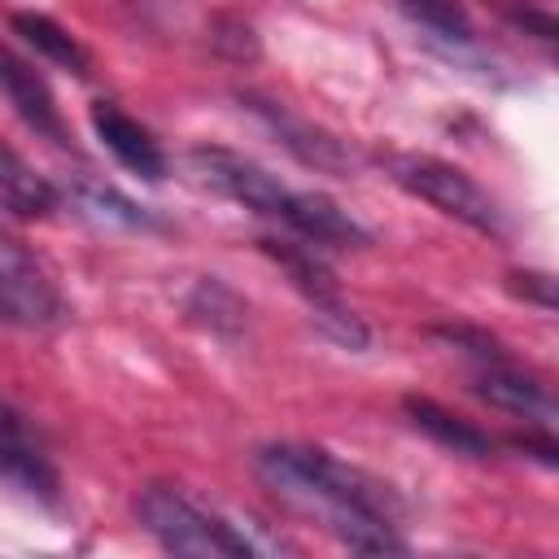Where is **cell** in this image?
I'll use <instances>...</instances> for the list:
<instances>
[{
  "label": "cell",
  "instance_id": "6da1fadb",
  "mask_svg": "<svg viewBox=\"0 0 559 559\" xmlns=\"http://www.w3.org/2000/svg\"><path fill=\"white\" fill-rule=\"evenodd\" d=\"M262 485L323 520V528L362 555H397L406 542L397 537L402 498L371 472L319 450V445H262L253 459Z\"/></svg>",
  "mask_w": 559,
  "mask_h": 559
},
{
  "label": "cell",
  "instance_id": "7a4b0ae2",
  "mask_svg": "<svg viewBox=\"0 0 559 559\" xmlns=\"http://www.w3.org/2000/svg\"><path fill=\"white\" fill-rule=\"evenodd\" d=\"M135 515L148 537H157L162 550L170 555H197V559H240L253 555L258 542L245 537V528L227 524L223 515L197 507L170 485H148L135 498Z\"/></svg>",
  "mask_w": 559,
  "mask_h": 559
},
{
  "label": "cell",
  "instance_id": "3957f363",
  "mask_svg": "<svg viewBox=\"0 0 559 559\" xmlns=\"http://www.w3.org/2000/svg\"><path fill=\"white\" fill-rule=\"evenodd\" d=\"M389 175L397 188H406L411 197L437 205L441 214L467 223L480 236H507V214L502 205L459 166L441 162V157H424V153H397L389 157Z\"/></svg>",
  "mask_w": 559,
  "mask_h": 559
},
{
  "label": "cell",
  "instance_id": "277c9868",
  "mask_svg": "<svg viewBox=\"0 0 559 559\" xmlns=\"http://www.w3.org/2000/svg\"><path fill=\"white\" fill-rule=\"evenodd\" d=\"M188 170L210 192H218V197H227V201H236L253 214H266V218H284L288 197H293V188H284L266 166H258L253 157L231 153V148L201 144V148L188 153Z\"/></svg>",
  "mask_w": 559,
  "mask_h": 559
},
{
  "label": "cell",
  "instance_id": "5b68a950",
  "mask_svg": "<svg viewBox=\"0 0 559 559\" xmlns=\"http://www.w3.org/2000/svg\"><path fill=\"white\" fill-rule=\"evenodd\" d=\"M0 480L13 485V489H22L26 498H35L44 507H57L61 502V476H57V467L48 463V454L35 441L31 424L9 402H0Z\"/></svg>",
  "mask_w": 559,
  "mask_h": 559
},
{
  "label": "cell",
  "instance_id": "8992f818",
  "mask_svg": "<svg viewBox=\"0 0 559 559\" xmlns=\"http://www.w3.org/2000/svg\"><path fill=\"white\" fill-rule=\"evenodd\" d=\"M476 393L498 406V411H511L528 424H537L542 432L555 428V397L546 393V384H537L533 376L515 371L507 358H493V362H480L476 371Z\"/></svg>",
  "mask_w": 559,
  "mask_h": 559
},
{
  "label": "cell",
  "instance_id": "52a82bcc",
  "mask_svg": "<svg viewBox=\"0 0 559 559\" xmlns=\"http://www.w3.org/2000/svg\"><path fill=\"white\" fill-rule=\"evenodd\" d=\"M92 127H96L100 144H105L131 175H140V179H148V183H157V179L166 175V153H162V144H157L135 118H127L114 100H96V105H92Z\"/></svg>",
  "mask_w": 559,
  "mask_h": 559
},
{
  "label": "cell",
  "instance_id": "ba28073f",
  "mask_svg": "<svg viewBox=\"0 0 559 559\" xmlns=\"http://www.w3.org/2000/svg\"><path fill=\"white\" fill-rule=\"evenodd\" d=\"M280 223L293 227L310 245H336V249L371 245V231L349 210H341L332 197H323V192H293Z\"/></svg>",
  "mask_w": 559,
  "mask_h": 559
},
{
  "label": "cell",
  "instance_id": "9c48e42d",
  "mask_svg": "<svg viewBox=\"0 0 559 559\" xmlns=\"http://www.w3.org/2000/svg\"><path fill=\"white\" fill-rule=\"evenodd\" d=\"M0 92L9 96V105L17 109V118L26 127H35L48 140H66V127H61V114H57V100H52L48 83L9 44H0Z\"/></svg>",
  "mask_w": 559,
  "mask_h": 559
},
{
  "label": "cell",
  "instance_id": "30bf717a",
  "mask_svg": "<svg viewBox=\"0 0 559 559\" xmlns=\"http://www.w3.org/2000/svg\"><path fill=\"white\" fill-rule=\"evenodd\" d=\"M249 100V109L284 140V148H293L306 166H319V170H336V175H345L349 166H354V153L336 140V135H328V131H319V127H310V122H301V118H293L288 109H280V105H271V100H258V96H245Z\"/></svg>",
  "mask_w": 559,
  "mask_h": 559
},
{
  "label": "cell",
  "instance_id": "8fae6325",
  "mask_svg": "<svg viewBox=\"0 0 559 559\" xmlns=\"http://www.w3.org/2000/svg\"><path fill=\"white\" fill-rule=\"evenodd\" d=\"M402 406H406L411 424H415L424 437H432L437 445H445V450H454V454H467V459H489V454H493L489 432H480L476 424H467V419H459L454 411L437 406L432 397H406Z\"/></svg>",
  "mask_w": 559,
  "mask_h": 559
},
{
  "label": "cell",
  "instance_id": "7c38bea8",
  "mask_svg": "<svg viewBox=\"0 0 559 559\" xmlns=\"http://www.w3.org/2000/svg\"><path fill=\"white\" fill-rule=\"evenodd\" d=\"M0 205L17 218H44L48 210H57V188L31 170L9 144H0Z\"/></svg>",
  "mask_w": 559,
  "mask_h": 559
},
{
  "label": "cell",
  "instance_id": "4fadbf2b",
  "mask_svg": "<svg viewBox=\"0 0 559 559\" xmlns=\"http://www.w3.org/2000/svg\"><path fill=\"white\" fill-rule=\"evenodd\" d=\"M70 201L83 218L100 223V227H127V231H144V227H157V218L135 205L131 197H122L118 188L109 183H96V179H74L70 183Z\"/></svg>",
  "mask_w": 559,
  "mask_h": 559
},
{
  "label": "cell",
  "instance_id": "5bb4252c",
  "mask_svg": "<svg viewBox=\"0 0 559 559\" xmlns=\"http://www.w3.org/2000/svg\"><path fill=\"white\" fill-rule=\"evenodd\" d=\"M262 249L293 275V284L310 297V306L341 301V297H336V275H332V266L314 253L310 240H306V245H288V240H271V236H262Z\"/></svg>",
  "mask_w": 559,
  "mask_h": 559
},
{
  "label": "cell",
  "instance_id": "9a60e30c",
  "mask_svg": "<svg viewBox=\"0 0 559 559\" xmlns=\"http://www.w3.org/2000/svg\"><path fill=\"white\" fill-rule=\"evenodd\" d=\"M13 31H17L39 57H48L52 66H61V70H70V74H83V70H87V52L79 48V39H74L66 26H57L48 13H13Z\"/></svg>",
  "mask_w": 559,
  "mask_h": 559
},
{
  "label": "cell",
  "instance_id": "2e32d148",
  "mask_svg": "<svg viewBox=\"0 0 559 559\" xmlns=\"http://www.w3.org/2000/svg\"><path fill=\"white\" fill-rule=\"evenodd\" d=\"M402 9L432 35L450 39V44H472V22L463 13L459 0H402Z\"/></svg>",
  "mask_w": 559,
  "mask_h": 559
},
{
  "label": "cell",
  "instance_id": "e0dca14e",
  "mask_svg": "<svg viewBox=\"0 0 559 559\" xmlns=\"http://www.w3.org/2000/svg\"><path fill=\"white\" fill-rule=\"evenodd\" d=\"M314 323H319L336 345H345V349H362V345H367V328H362V323H358V314H354V310H345L341 301L314 306Z\"/></svg>",
  "mask_w": 559,
  "mask_h": 559
},
{
  "label": "cell",
  "instance_id": "ac0fdd59",
  "mask_svg": "<svg viewBox=\"0 0 559 559\" xmlns=\"http://www.w3.org/2000/svg\"><path fill=\"white\" fill-rule=\"evenodd\" d=\"M511 293L533 301V306H542V310H555V275H546V271H515L511 275Z\"/></svg>",
  "mask_w": 559,
  "mask_h": 559
}]
</instances>
